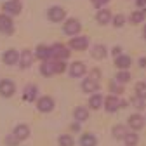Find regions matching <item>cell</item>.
Listing matches in <instances>:
<instances>
[{
    "label": "cell",
    "mask_w": 146,
    "mask_h": 146,
    "mask_svg": "<svg viewBox=\"0 0 146 146\" xmlns=\"http://www.w3.org/2000/svg\"><path fill=\"white\" fill-rule=\"evenodd\" d=\"M70 58V49L63 44H54L50 47V59L52 61H64Z\"/></svg>",
    "instance_id": "cell-1"
},
{
    "label": "cell",
    "mask_w": 146,
    "mask_h": 146,
    "mask_svg": "<svg viewBox=\"0 0 146 146\" xmlns=\"http://www.w3.org/2000/svg\"><path fill=\"white\" fill-rule=\"evenodd\" d=\"M82 30V25L78 19H75V17H70V19L64 21V26H63V31L66 35H77L78 31Z\"/></svg>",
    "instance_id": "cell-2"
},
{
    "label": "cell",
    "mask_w": 146,
    "mask_h": 146,
    "mask_svg": "<svg viewBox=\"0 0 146 146\" xmlns=\"http://www.w3.org/2000/svg\"><path fill=\"white\" fill-rule=\"evenodd\" d=\"M103 104H104V108H106V111L113 113V111H117L120 106H123L125 103H123V101H120L117 96H108L106 99H103Z\"/></svg>",
    "instance_id": "cell-3"
},
{
    "label": "cell",
    "mask_w": 146,
    "mask_h": 146,
    "mask_svg": "<svg viewBox=\"0 0 146 146\" xmlns=\"http://www.w3.org/2000/svg\"><path fill=\"white\" fill-rule=\"evenodd\" d=\"M14 92H16V84L12 80L4 78L2 82H0V94H2L4 98H11Z\"/></svg>",
    "instance_id": "cell-4"
},
{
    "label": "cell",
    "mask_w": 146,
    "mask_h": 146,
    "mask_svg": "<svg viewBox=\"0 0 146 146\" xmlns=\"http://www.w3.org/2000/svg\"><path fill=\"white\" fill-rule=\"evenodd\" d=\"M70 47L75 49V50H85L89 47V36L82 35V36H73L71 42H70Z\"/></svg>",
    "instance_id": "cell-5"
},
{
    "label": "cell",
    "mask_w": 146,
    "mask_h": 146,
    "mask_svg": "<svg viewBox=\"0 0 146 146\" xmlns=\"http://www.w3.org/2000/svg\"><path fill=\"white\" fill-rule=\"evenodd\" d=\"M0 31L5 33V35L14 33V23L9 17V14H2V16H0Z\"/></svg>",
    "instance_id": "cell-6"
},
{
    "label": "cell",
    "mask_w": 146,
    "mask_h": 146,
    "mask_svg": "<svg viewBox=\"0 0 146 146\" xmlns=\"http://www.w3.org/2000/svg\"><path fill=\"white\" fill-rule=\"evenodd\" d=\"M85 71H87V66H85V63H82V61H75V63H71V66H70V75H71L73 78L82 77Z\"/></svg>",
    "instance_id": "cell-7"
},
{
    "label": "cell",
    "mask_w": 146,
    "mask_h": 146,
    "mask_svg": "<svg viewBox=\"0 0 146 146\" xmlns=\"http://www.w3.org/2000/svg\"><path fill=\"white\" fill-rule=\"evenodd\" d=\"M49 19L50 21H54V23H59V21H63L64 19V16H66V12H64V9L63 7H50L49 9Z\"/></svg>",
    "instance_id": "cell-8"
},
{
    "label": "cell",
    "mask_w": 146,
    "mask_h": 146,
    "mask_svg": "<svg viewBox=\"0 0 146 146\" xmlns=\"http://www.w3.org/2000/svg\"><path fill=\"white\" fill-rule=\"evenodd\" d=\"M33 58H35V54L31 52V50H23L21 54H19V66L23 68V70H26V68H30L31 66V63H33Z\"/></svg>",
    "instance_id": "cell-9"
},
{
    "label": "cell",
    "mask_w": 146,
    "mask_h": 146,
    "mask_svg": "<svg viewBox=\"0 0 146 146\" xmlns=\"http://www.w3.org/2000/svg\"><path fill=\"white\" fill-rule=\"evenodd\" d=\"M21 9H23V5H21L19 0H9V2H5V4H4V11H5V12H9L11 16L19 14V12H21Z\"/></svg>",
    "instance_id": "cell-10"
},
{
    "label": "cell",
    "mask_w": 146,
    "mask_h": 146,
    "mask_svg": "<svg viewBox=\"0 0 146 146\" xmlns=\"http://www.w3.org/2000/svg\"><path fill=\"white\" fill-rule=\"evenodd\" d=\"M36 104H38V110H40L42 113H49V111H52V110H54V101L49 96H42Z\"/></svg>",
    "instance_id": "cell-11"
},
{
    "label": "cell",
    "mask_w": 146,
    "mask_h": 146,
    "mask_svg": "<svg viewBox=\"0 0 146 146\" xmlns=\"http://www.w3.org/2000/svg\"><path fill=\"white\" fill-rule=\"evenodd\" d=\"M17 59H19V52H17L16 49H9V50H5L4 52V63L5 64H16L17 63Z\"/></svg>",
    "instance_id": "cell-12"
},
{
    "label": "cell",
    "mask_w": 146,
    "mask_h": 146,
    "mask_svg": "<svg viewBox=\"0 0 146 146\" xmlns=\"http://www.w3.org/2000/svg\"><path fill=\"white\" fill-rule=\"evenodd\" d=\"M129 125H131L132 131H139V129H143V125H144V118L141 115L134 113V115L129 117Z\"/></svg>",
    "instance_id": "cell-13"
},
{
    "label": "cell",
    "mask_w": 146,
    "mask_h": 146,
    "mask_svg": "<svg viewBox=\"0 0 146 146\" xmlns=\"http://www.w3.org/2000/svg\"><path fill=\"white\" fill-rule=\"evenodd\" d=\"M131 63H132V59L127 56V54H120V56L115 58V64H117V68H120V70L131 68Z\"/></svg>",
    "instance_id": "cell-14"
},
{
    "label": "cell",
    "mask_w": 146,
    "mask_h": 146,
    "mask_svg": "<svg viewBox=\"0 0 146 146\" xmlns=\"http://www.w3.org/2000/svg\"><path fill=\"white\" fill-rule=\"evenodd\" d=\"M14 136L19 139V141H23V139L30 137V127H28V125H25V123L17 125L16 129H14Z\"/></svg>",
    "instance_id": "cell-15"
},
{
    "label": "cell",
    "mask_w": 146,
    "mask_h": 146,
    "mask_svg": "<svg viewBox=\"0 0 146 146\" xmlns=\"http://www.w3.org/2000/svg\"><path fill=\"white\" fill-rule=\"evenodd\" d=\"M82 89L85 90V92H96V90L99 89V84H98V80H94V78H85L84 82H82Z\"/></svg>",
    "instance_id": "cell-16"
},
{
    "label": "cell",
    "mask_w": 146,
    "mask_h": 146,
    "mask_svg": "<svg viewBox=\"0 0 146 146\" xmlns=\"http://www.w3.org/2000/svg\"><path fill=\"white\" fill-rule=\"evenodd\" d=\"M96 19L99 25H108L110 21H111V11H108V9H101L96 16Z\"/></svg>",
    "instance_id": "cell-17"
},
{
    "label": "cell",
    "mask_w": 146,
    "mask_h": 146,
    "mask_svg": "<svg viewBox=\"0 0 146 146\" xmlns=\"http://www.w3.org/2000/svg\"><path fill=\"white\" fill-rule=\"evenodd\" d=\"M36 58H40L44 61H49L50 59V47L47 45H38L36 47Z\"/></svg>",
    "instance_id": "cell-18"
},
{
    "label": "cell",
    "mask_w": 146,
    "mask_h": 146,
    "mask_svg": "<svg viewBox=\"0 0 146 146\" xmlns=\"http://www.w3.org/2000/svg\"><path fill=\"white\" fill-rule=\"evenodd\" d=\"M106 54H108V50L104 45H94L92 47V58L94 59H104Z\"/></svg>",
    "instance_id": "cell-19"
},
{
    "label": "cell",
    "mask_w": 146,
    "mask_h": 146,
    "mask_svg": "<svg viewBox=\"0 0 146 146\" xmlns=\"http://www.w3.org/2000/svg\"><path fill=\"white\" fill-rule=\"evenodd\" d=\"M23 98H25V101H33V99L36 98V85H33V84L26 85V89H25V94H23Z\"/></svg>",
    "instance_id": "cell-20"
},
{
    "label": "cell",
    "mask_w": 146,
    "mask_h": 146,
    "mask_svg": "<svg viewBox=\"0 0 146 146\" xmlns=\"http://www.w3.org/2000/svg\"><path fill=\"white\" fill-rule=\"evenodd\" d=\"M40 73H42L44 77H50V75H54V70H52V59L44 61V63L40 64Z\"/></svg>",
    "instance_id": "cell-21"
},
{
    "label": "cell",
    "mask_w": 146,
    "mask_h": 146,
    "mask_svg": "<svg viewBox=\"0 0 146 146\" xmlns=\"http://www.w3.org/2000/svg\"><path fill=\"white\" fill-rule=\"evenodd\" d=\"M101 104H103V96L94 92L92 96H90V99H89V106L92 110H98V108H101Z\"/></svg>",
    "instance_id": "cell-22"
},
{
    "label": "cell",
    "mask_w": 146,
    "mask_h": 146,
    "mask_svg": "<svg viewBox=\"0 0 146 146\" xmlns=\"http://www.w3.org/2000/svg\"><path fill=\"white\" fill-rule=\"evenodd\" d=\"M73 115H75V118H77L78 122H84V120L89 118V110L84 108V106H78L75 111H73Z\"/></svg>",
    "instance_id": "cell-23"
},
{
    "label": "cell",
    "mask_w": 146,
    "mask_h": 146,
    "mask_svg": "<svg viewBox=\"0 0 146 146\" xmlns=\"http://www.w3.org/2000/svg\"><path fill=\"white\" fill-rule=\"evenodd\" d=\"M80 144H82V146H96L98 141H96V137H94L92 134H84V136L80 137Z\"/></svg>",
    "instance_id": "cell-24"
},
{
    "label": "cell",
    "mask_w": 146,
    "mask_h": 146,
    "mask_svg": "<svg viewBox=\"0 0 146 146\" xmlns=\"http://www.w3.org/2000/svg\"><path fill=\"white\" fill-rule=\"evenodd\" d=\"M129 80H131V73L127 71V70H120L117 73V77H115V82H118V84H125V82H129Z\"/></svg>",
    "instance_id": "cell-25"
},
{
    "label": "cell",
    "mask_w": 146,
    "mask_h": 146,
    "mask_svg": "<svg viewBox=\"0 0 146 146\" xmlns=\"http://www.w3.org/2000/svg\"><path fill=\"white\" fill-rule=\"evenodd\" d=\"M144 17H146V11L144 9H139V11H136V12L131 14V21L132 23H143Z\"/></svg>",
    "instance_id": "cell-26"
},
{
    "label": "cell",
    "mask_w": 146,
    "mask_h": 146,
    "mask_svg": "<svg viewBox=\"0 0 146 146\" xmlns=\"http://www.w3.org/2000/svg\"><path fill=\"white\" fill-rule=\"evenodd\" d=\"M127 136V129H125V127L123 125H115L113 127V137H125Z\"/></svg>",
    "instance_id": "cell-27"
},
{
    "label": "cell",
    "mask_w": 146,
    "mask_h": 146,
    "mask_svg": "<svg viewBox=\"0 0 146 146\" xmlns=\"http://www.w3.org/2000/svg\"><path fill=\"white\" fill-rule=\"evenodd\" d=\"M136 92H137V98L146 99V82H139L136 85Z\"/></svg>",
    "instance_id": "cell-28"
},
{
    "label": "cell",
    "mask_w": 146,
    "mask_h": 146,
    "mask_svg": "<svg viewBox=\"0 0 146 146\" xmlns=\"http://www.w3.org/2000/svg\"><path fill=\"white\" fill-rule=\"evenodd\" d=\"M123 141H125L127 146H136V144H137V134H134V132L127 134V136L123 137Z\"/></svg>",
    "instance_id": "cell-29"
},
{
    "label": "cell",
    "mask_w": 146,
    "mask_h": 146,
    "mask_svg": "<svg viewBox=\"0 0 146 146\" xmlns=\"http://www.w3.org/2000/svg\"><path fill=\"white\" fill-rule=\"evenodd\" d=\"M73 137L71 136H68V134H64V136H59V146H73Z\"/></svg>",
    "instance_id": "cell-30"
},
{
    "label": "cell",
    "mask_w": 146,
    "mask_h": 146,
    "mask_svg": "<svg viewBox=\"0 0 146 146\" xmlns=\"http://www.w3.org/2000/svg\"><path fill=\"white\" fill-rule=\"evenodd\" d=\"M64 68H66L64 61H52V70H54V73H63Z\"/></svg>",
    "instance_id": "cell-31"
},
{
    "label": "cell",
    "mask_w": 146,
    "mask_h": 146,
    "mask_svg": "<svg viewBox=\"0 0 146 146\" xmlns=\"http://www.w3.org/2000/svg\"><path fill=\"white\" fill-rule=\"evenodd\" d=\"M110 89H111V92H113V94H122V92H123V85L118 84V82H115V80L110 84Z\"/></svg>",
    "instance_id": "cell-32"
},
{
    "label": "cell",
    "mask_w": 146,
    "mask_h": 146,
    "mask_svg": "<svg viewBox=\"0 0 146 146\" xmlns=\"http://www.w3.org/2000/svg\"><path fill=\"white\" fill-rule=\"evenodd\" d=\"M111 21H113V26L120 28V26H123V23H125V16H123V14H117L115 17H111Z\"/></svg>",
    "instance_id": "cell-33"
},
{
    "label": "cell",
    "mask_w": 146,
    "mask_h": 146,
    "mask_svg": "<svg viewBox=\"0 0 146 146\" xmlns=\"http://www.w3.org/2000/svg\"><path fill=\"white\" fill-rule=\"evenodd\" d=\"M5 144L7 146H17V144H19V139H17L14 134H11V136L5 137Z\"/></svg>",
    "instance_id": "cell-34"
},
{
    "label": "cell",
    "mask_w": 146,
    "mask_h": 146,
    "mask_svg": "<svg viewBox=\"0 0 146 146\" xmlns=\"http://www.w3.org/2000/svg\"><path fill=\"white\" fill-rule=\"evenodd\" d=\"M90 2H92L94 7H103V5H106L110 2V0H90Z\"/></svg>",
    "instance_id": "cell-35"
},
{
    "label": "cell",
    "mask_w": 146,
    "mask_h": 146,
    "mask_svg": "<svg viewBox=\"0 0 146 146\" xmlns=\"http://www.w3.org/2000/svg\"><path fill=\"white\" fill-rule=\"evenodd\" d=\"M132 103H134L137 108H141V110H143V106H144V103H143V99H141V98H134V99H132Z\"/></svg>",
    "instance_id": "cell-36"
},
{
    "label": "cell",
    "mask_w": 146,
    "mask_h": 146,
    "mask_svg": "<svg viewBox=\"0 0 146 146\" xmlns=\"http://www.w3.org/2000/svg\"><path fill=\"white\" fill-rule=\"evenodd\" d=\"M136 4L139 9H143V7H146V0H136Z\"/></svg>",
    "instance_id": "cell-37"
},
{
    "label": "cell",
    "mask_w": 146,
    "mask_h": 146,
    "mask_svg": "<svg viewBox=\"0 0 146 146\" xmlns=\"http://www.w3.org/2000/svg\"><path fill=\"white\" fill-rule=\"evenodd\" d=\"M139 66H141V68H146V58H141V59H139Z\"/></svg>",
    "instance_id": "cell-38"
},
{
    "label": "cell",
    "mask_w": 146,
    "mask_h": 146,
    "mask_svg": "<svg viewBox=\"0 0 146 146\" xmlns=\"http://www.w3.org/2000/svg\"><path fill=\"white\" fill-rule=\"evenodd\" d=\"M120 52H122L120 47H115V49H113V54H115V56H120Z\"/></svg>",
    "instance_id": "cell-39"
},
{
    "label": "cell",
    "mask_w": 146,
    "mask_h": 146,
    "mask_svg": "<svg viewBox=\"0 0 146 146\" xmlns=\"http://www.w3.org/2000/svg\"><path fill=\"white\" fill-rule=\"evenodd\" d=\"M143 33H144V36H146V26H144V30H143Z\"/></svg>",
    "instance_id": "cell-40"
}]
</instances>
